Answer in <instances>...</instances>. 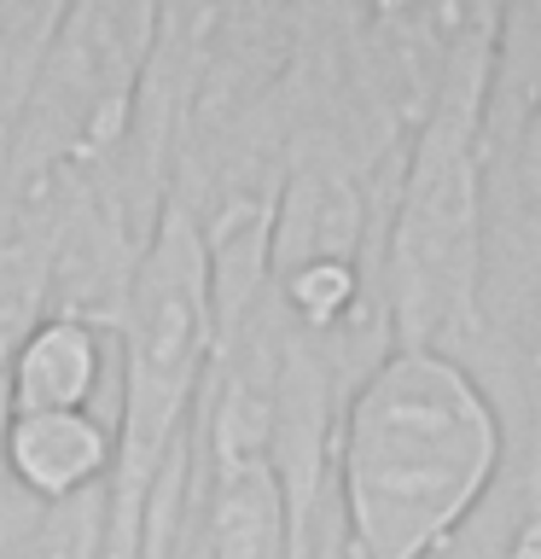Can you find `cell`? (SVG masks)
Instances as JSON below:
<instances>
[{
  "mask_svg": "<svg viewBox=\"0 0 541 559\" xmlns=\"http://www.w3.org/2000/svg\"><path fill=\"white\" fill-rule=\"evenodd\" d=\"M506 472V408L471 361L390 344L344 396L326 501L344 559H443Z\"/></svg>",
  "mask_w": 541,
  "mask_h": 559,
  "instance_id": "6da1fadb",
  "label": "cell"
},
{
  "mask_svg": "<svg viewBox=\"0 0 541 559\" xmlns=\"http://www.w3.org/2000/svg\"><path fill=\"white\" fill-rule=\"evenodd\" d=\"M501 7H466L425 117L413 122L378 245L390 344H425L483 373V181L478 122Z\"/></svg>",
  "mask_w": 541,
  "mask_h": 559,
  "instance_id": "7a4b0ae2",
  "label": "cell"
},
{
  "mask_svg": "<svg viewBox=\"0 0 541 559\" xmlns=\"http://www.w3.org/2000/svg\"><path fill=\"white\" fill-rule=\"evenodd\" d=\"M483 379L518 373L541 326V0L501 7L478 122Z\"/></svg>",
  "mask_w": 541,
  "mask_h": 559,
  "instance_id": "3957f363",
  "label": "cell"
},
{
  "mask_svg": "<svg viewBox=\"0 0 541 559\" xmlns=\"http://www.w3.org/2000/svg\"><path fill=\"white\" fill-rule=\"evenodd\" d=\"M7 414H111L117 419V326L47 309L17 338L0 373Z\"/></svg>",
  "mask_w": 541,
  "mask_h": 559,
  "instance_id": "277c9868",
  "label": "cell"
},
{
  "mask_svg": "<svg viewBox=\"0 0 541 559\" xmlns=\"http://www.w3.org/2000/svg\"><path fill=\"white\" fill-rule=\"evenodd\" d=\"M117 472L111 414H7L0 419V489L35 513L105 501Z\"/></svg>",
  "mask_w": 541,
  "mask_h": 559,
  "instance_id": "5b68a950",
  "label": "cell"
}]
</instances>
